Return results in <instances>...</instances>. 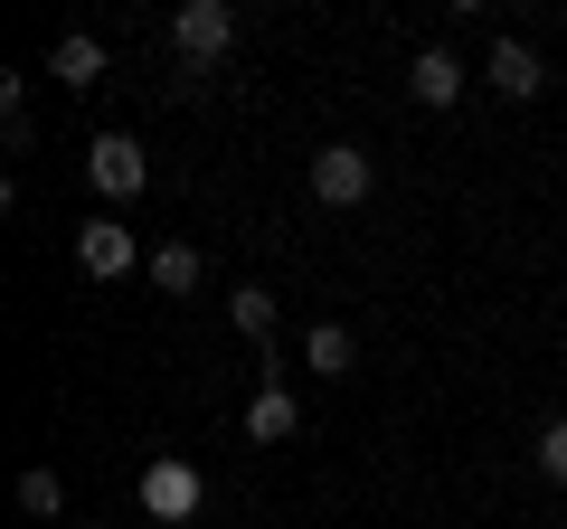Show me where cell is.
<instances>
[{
  "mask_svg": "<svg viewBox=\"0 0 567 529\" xmlns=\"http://www.w3.org/2000/svg\"><path fill=\"white\" fill-rule=\"evenodd\" d=\"M171 48H181V76H208V66L237 48V10H227V0H181V10H171Z\"/></svg>",
  "mask_w": 567,
  "mask_h": 529,
  "instance_id": "1",
  "label": "cell"
},
{
  "mask_svg": "<svg viewBox=\"0 0 567 529\" xmlns=\"http://www.w3.org/2000/svg\"><path fill=\"white\" fill-rule=\"evenodd\" d=\"M133 501L152 510V520H199V501H208V473L189 464V454H152V464H142V483H133Z\"/></svg>",
  "mask_w": 567,
  "mask_h": 529,
  "instance_id": "2",
  "label": "cell"
},
{
  "mask_svg": "<svg viewBox=\"0 0 567 529\" xmlns=\"http://www.w3.org/2000/svg\"><path fill=\"white\" fill-rule=\"evenodd\" d=\"M85 180L123 208V199H142V189H152V152H142L133 133H95V143H85Z\"/></svg>",
  "mask_w": 567,
  "mask_h": 529,
  "instance_id": "3",
  "label": "cell"
},
{
  "mask_svg": "<svg viewBox=\"0 0 567 529\" xmlns=\"http://www.w3.org/2000/svg\"><path fill=\"white\" fill-rule=\"evenodd\" d=\"M369 189H379V162H369L360 143H322L312 152V199L322 208H360Z\"/></svg>",
  "mask_w": 567,
  "mask_h": 529,
  "instance_id": "4",
  "label": "cell"
},
{
  "mask_svg": "<svg viewBox=\"0 0 567 529\" xmlns=\"http://www.w3.org/2000/svg\"><path fill=\"white\" fill-rule=\"evenodd\" d=\"M483 85H492V95H502V104H529V95H539V85H548V58H539V48H529V39H502V48H492V58H483Z\"/></svg>",
  "mask_w": 567,
  "mask_h": 529,
  "instance_id": "5",
  "label": "cell"
},
{
  "mask_svg": "<svg viewBox=\"0 0 567 529\" xmlns=\"http://www.w3.org/2000/svg\"><path fill=\"white\" fill-rule=\"evenodd\" d=\"M76 264L95 274V284H123V274H133V227L123 218H85L76 227Z\"/></svg>",
  "mask_w": 567,
  "mask_h": 529,
  "instance_id": "6",
  "label": "cell"
},
{
  "mask_svg": "<svg viewBox=\"0 0 567 529\" xmlns=\"http://www.w3.org/2000/svg\"><path fill=\"white\" fill-rule=\"evenodd\" d=\"M464 85H473V66L454 58V48H416V66H406V95H416L425 114H445V104L464 95Z\"/></svg>",
  "mask_w": 567,
  "mask_h": 529,
  "instance_id": "7",
  "label": "cell"
},
{
  "mask_svg": "<svg viewBox=\"0 0 567 529\" xmlns=\"http://www.w3.org/2000/svg\"><path fill=\"white\" fill-rule=\"evenodd\" d=\"M246 435H256V445H284V435H303V397H293L284 378H265L256 397H246Z\"/></svg>",
  "mask_w": 567,
  "mask_h": 529,
  "instance_id": "8",
  "label": "cell"
},
{
  "mask_svg": "<svg viewBox=\"0 0 567 529\" xmlns=\"http://www.w3.org/2000/svg\"><path fill=\"white\" fill-rule=\"evenodd\" d=\"M303 369L312 378H350V369H360V331L350 322H312L303 331Z\"/></svg>",
  "mask_w": 567,
  "mask_h": 529,
  "instance_id": "9",
  "label": "cell"
},
{
  "mask_svg": "<svg viewBox=\"0 0 567 529\" xmlns=\"http://www.w3.org/2000/svg\"><path fill=\"white\" fill-rule=\"evenodd\" d=\"M48 76L58 85H104V39L95 29H66V39L48 48Z\"/></svg>",
  "mask_w": 567,
  "mask_h": 529,
  "instance_id": "10",
  "label": "cell"
},
{
  "mask_svg": "<svg viewBox=\"0 0 567 529\" xmlns=\"http://www.w3.org/2000/svg\"><path fill=\"white\" fill-rule=\"evenodd\" d=\"M142 274H152V293H171V303H189V293L208 284L199 246H152V264H142Z\"/></svg>",
  "mask_w": 567,
  "mask_h": 529,
  "instance_id": "11",
  "label": "cell"
},
{
  "mask_svg": "<svg viewBox=\"0 0 567 529\" xmlns=\"http://www.w3.org/2000/svg\"><path fill=\"white\" fill-rule=\"evenodd\" d=\"M227 322H237L256 350H275V293H265V284H237V293H227Z\"/></svg>",
  "mask_w": 567,
  "mask_h": 529,
  "instance_id": "12",
  "label": "cell"
},
{
  "mask_svg": "<svg viewBox=\"0 0 567 529\" xmlns=\"http://www.w3.org/2000/svg\"><path fill=\"white\" fill-rule=\"evenodd\" d=\"M20 510H29V520H58V510H66V483H58L48 464H29V473H20Z\"/></svg>",
  "mask_w": 567,
  "mask_h": 529,
  "instance_id": "13",
  "label": "cell"
},
{
  "mask_svg": "<svg viewBox=\"0 0 567 529\" xmlns=\"http://www.w3.org/2000/svg\"><path fill=\"white\" fill-rule=\"evenodd\" d=\"M529 464H539L548 483L567 491V416H548V426H539V445H529Z\"/></svg>",
  "mask_w": 567,
  "mask_h": 529,
  "instance_id": "14",
  "label": "cell"
}]
</instances>
